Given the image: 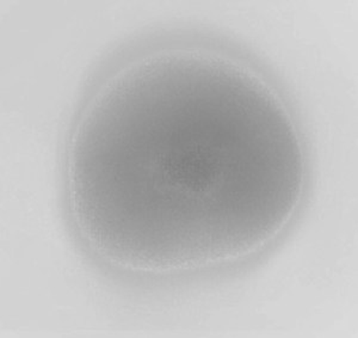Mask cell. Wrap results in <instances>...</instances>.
<instances>
[{
	"label": "cell",
	"mask_w": 358,
	"mask_h": 338,
	"mask_svg": "<svg viewBox=\"0 0 358 338\" xmlns=\"http://www.w3.org/2000/svg\"><path fill=\"white\" fill-rule=\"evenodd\" d=\"M69 209L103 255L143 268L252 253L300 200L303 155L264 77L217 45L163 41L83 108L66 157Z\"/></svg>",
	"instance_id": "6da1fadb"
}]
</instances>
